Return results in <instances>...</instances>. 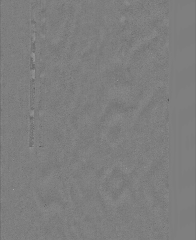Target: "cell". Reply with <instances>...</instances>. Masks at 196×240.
Listing matches in <instances>:
<instances>
[{
  "instance_id": "6da1fadb",
  "label": "cell",
  "mask_w": 196,
  "mask_h": 240,
  "mask_svg": "<svg viewBox=\"0 0 196 240\" xmlns=\"http://www.w3.org/2000/svg\"><path fill=\"white\" fill-rule=\"evenodd\" d=\"M34 118L32 116H30L29 119V146L32 147L33 146L34 144Z\"/></svg>"
},
{
  "instance_id": "3957f363",
  "label": "cell",
  "mask_w": 196,
  "mask_h": 240,
  "mask_svg": "<svg viewBox=\"0 0 196 240\" xmlns=\"http://www.w3.org/2000/svg\"><path fill=\"white\" fill-rule=\"evenodd\" d=\"M30 68L32 70H34L35 69V64L33 58L30 59Z\"/></svg>"
},
{
  "instance_id": "7a4b0ae2",
  "label": "cell",
  "mask_w": 196,
  "mask_h": 240,
  "mask_svg": "<svg viewBox=\"0 0 196 240\" xmlns=\"http://www.w3.org/2000/svg\"><path fill=\"white\" fill-rule=\"evenodd\" d=\"M30 109L33 111L34 109L35 99V82L34 79L32 78L31 80V91H30Z\"/></svg>"
}]
</instances>
